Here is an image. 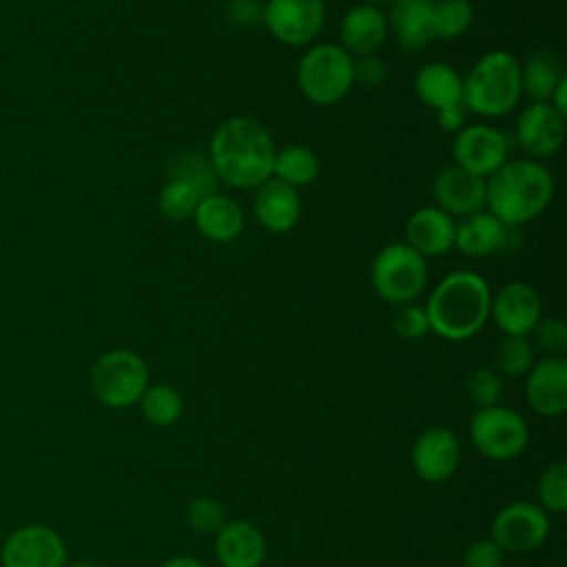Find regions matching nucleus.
<instances>
[{
    "instance_id": "obj_18",
    "label": "nucleus",
    "mask_w": 567,
    "mask_h": 567,
    "mask_svg": "<svg viewBox=\"0 0 567 567\" xmlns=\"http://www.w3.org/2000/svg\"><path fill=\"white\" fill-rule=\"evenodd\" d=\"M456 224L452 215L439 206H423L414 210L405 224V244L421 257H439L454 248Z\"/></svg>"
},
{
    "instance_id": "obj_29",
    "label": "nucleus",
    "mask_w": 567,
    "mask_h": 567,
    "mask_svg": "<svg viewBox=\"0 0 567 567\" xmlns=\"http://www.w3.org/2000/svg\"><path fill=\"white\" fill-rule=\"evenodd\" d=\"M474 22V7L470 0H439L432 4L434 38L454 40L463 35Z\"/></svg>"
},
{
    "instance_id": "obj_47",
    "label": "nucleus",
    "mask_w": 567,
    "mask_h": 567,
    "mask_svg": "<svg viewBox=\"0 0 567 567\" xmlns=\"http://www.w3.org/2000/svg\"><path fill=\"white\" fill-rule=\"evenodd\" d=\"M421 2H427V4H434V2H439V0H421Z\"/></svg>"
},
{
    "instance_id": "obj_25",
    "label": "nucleus",
    "mask_w": 567,
    "mask_h": 567,
    "mask_svg": "<svg viewBox=\"0 0 567 567\" xmlns=\"http://www.w3.org/2000/svg\"><path fill=\"white\" fill-rule=\"evenodd\" d=\"M505 224L498 221L492 213H472L461 224H456L454 246L465 257H487L498 250L501 235Z\"/></svg>"
},
{
    "instance_id": "obj_26",
    "label": "nucleus",
    "mask_w": 567,
    "mask_h": 567,
    "mask_svg": "<svg viewBox=\"0 0 567 567\" xmlns=\"http://www.w3.org/2000/svg\"><path fill=\"white\" fill-rule=\"evenodd\" d=\"M560 62L549 51H532L520 64V89L532 102H549L556 84L563 80Z\"/></svg>"
},
{
    "instance_id": "obj_38",
    "label": "nucleus",
    "mask_w": 567,
    "mask_h": 567,
    "mask_svg": "<svg viewBox=\"0 0 567 567\" xmlns=\"http://www.w3.org/2000/svg\"><path fill=\"white\" fill-rule=\"evenodd\" d=\"M388 78V66L381 58L377 55H361L354 60V84L363 89H377L385 82Z\"/></svg>"
},
{
    "instance_id": "obj_10",
    "label": "nucleus",
    "mask_w": 567,
    "mask_h": 567,
    "mask_svg": "<svg viewBox=\"0 0 567 567\" xmlns=\"http://www.w3.org/2000/svg\"><path fill=\"white\" fill-rule=\"evenodd\" d=\"M261 22L275 40L288 47L310 44L323 29V0H266Z\"/></svg>"
},
{
    "instance_id": "obj_32",
    "label": "nucleus",
    "mask_w": 567,
    "mask_h": 567,
    "mask_svg": "<svg viewBox=\"0 0 567 567\" xmlns=\"http://www.w3.org/2000/svg\"><path fill=\"white\" fill-rule=\"evenodd\" d=\"M199 199L202 197L188 184H184L179 179H168L164 184V188L159 190L157 204H159V210H162L164 217H168L173 221H179V219L193 217Z\"/></svg>"
},
{
    "instance_id": "obj_20",
    "label": "nucleus",
    "mask_w": 567,
    "mask_h": 567,
    "mask_svg": "<svg viewBox=\"0 0 567 567\" xmlns=\"http://www.w3.org/2000/svg\"><path fill=\"white\" fill-rule=\"evenodd\" d=\"M339 35L350 55H374L388 38V18L374 4H357L341 18Z\"/></svg>"
},
{
    "instance_id": "obj_45",
    "label": "nucleus",
    "mask_w": 567,
    "mask_h": 567,
    "mask_svg": "<svg viewBox=\"0 0 567 567\" xmlns=\"http://www.w3.org/2000/svg\"><path fill=\"white\" fill-rule=\"evenodd\" d=\"M64 567H97V565L89 563V560H75V563H66Z\"/></svg>"
},
{
    "instance_id": "obj_44",
    "label": "nucleus",
    "mask_w": 567,
    "mask_h": 567,
    "mask_svg": "<svg viewBox=\"0 0 567 567\" xmlns=\"http://www.w3.org/2000/svg\"><path fill=\"white\" fill-rule=\"evenodd\" d=\"M162 567H204V565L190 556H175V558L166 560Z\"/></svg>"
},
{
    "instance_id": "obj_39",
    "label": "nucleus",
    "mask_w": 567,
    "mask_h": 567,
    "mask_svg": "<svg viewBox=\"0 0 567 567\" xmlns=\"http://www.w3.org/2000/svg\"><path fill=\"white\" fill-rule=\"evenodd\" d=\"M503 549L492 538L474 540L465 551V567H501Z\"/></svg>"
},
{
    "instance_id": "obj_27",
    "label": "nucleus",
    "mask_w": 567,
    "mask_h": 567,
    "mask_svg": "<svg viewBox=\"0 0 567 567\" xmlns=\"http://www.w3.org/2000/svg\"><path fill=\"white\" fill-rule=\"evenodd\" d=\"M272 175L292 188L308 186L319 175V157L308 146H286L275 153Z\"/></svg>"
},
{
    "instance_id": "obj_40",
    "label": "nucleus",
    "mask_w": 567,
    "mask_h": 567,
    "mask_svg": "<svg viewBox=\"0 0 567 567\" xmlns=\"http://www.w3.org/2000/svg\"><path fill=\"white\" fill-rule=\"evenodd\" d=\"M261 9L264 4L257 0H233L228 7V18L241 29L252 27L257 20H261Z\"/></svg>"
},
{
    "instance_id": "obj_19",
    "label": "nucleus",
    "mask_w": 567,
    "mask_h": 567,
    "mask_svg": "<svg viewBox=\"0 0 567 567\" xmlns=\"http://www.w3.org/2000/svg\"><path fill=\"white\" fill-rule=\"evenodd\" d=\"M255 217L270 233H288L301 217L299 190L270 177L255 188Z\"/></svg>"
},
{
    "instance_id": "obj_42",
    "label": "nucleus",
    "mask_w": 567,
    "mask_h": 567,
    "mask_svg": "<svg viewBox=\"0 0 567 567\" xmlns=\"http://www.w3.org/2000/svg\"><path fill=\"white\" fill-rule=\"evenodd\" d=\"M523 246V233L518 226H505L498 244V255H514Z\"/></svg>"
},
{
    "instance_id": "obj_16",
    "label": "nucleus",
    "mask_w": 567,
    "mask_h": 567,
    "mask_svg": "<svg viewBox=\"0 0 567 567\" xmlns=\"http://www.w3.org/2000/svg\"><path fill=\"white\" fill-rule=\"evenodd\" d=\"M527 403L540 416H560L567 410V363L560 357H547L534 363L525 381Z\"/></svg>"
},
{
    "instance_id": "obj_17",
    "label": "nucleus",
    "mask_w": 567,
    "mask_h": 567,
    "mask_svg": "<svg viewBox=\"0 0 567 567\" xmlns=\"http://www.w3.org/2000/svg\"><path fill=\"white\" fill-rule=\"evenodd\" d=\"M434 202L447 215L467 217L485 206V179L458 168L447 166L434 177Z\"/></svg>"
},
{
    "instance_id": "obj_41",
    "label": "nucleus",
    "mask_w": 567,
    "mask_h": 567,
    "mask_svg": "<svg viewBox=\"0 0 567 567\" xmlns=\"http://www.w3.org/2000/svg\"><path fill=\"white\" fill-rule=\"evenodd\" d=\"M436 122L443 131H450V133H456L463 128L465 124V106L458 104V106H450V109H443L436 113Z\"/></svg>"
},
{
    "instance_id": "obj_33",
    "label": "nucleus",
    "mask_w": 567,
    "mask_h": 567,
    "mask_svg": "<svg viewBox=\"0 0 567 567\" xmlns=\"http://www.w3.org/2000/svg\"><path fill=\"white\" fill-rule=\"evenodd\" d=\"M538 498L549 512L567 509V465L563 461L549 465L538 481Z\"/></svg>"
},
{
    "instance_id": "obj_35",
    "label": "nucleus",
    "mask_w": 567,
    "mask_h": 567,
    "mask_svg": "<svg viewBox=\"0 0 567 567\" xmlns=\"http://www.w3.org/2000/svg\"><path fill=\"white\" fill-rule=\"evenodd\" d=\"M467 394L474 405L489 408L496 405L503 394V379L492 368H476L467 377Z\"/></svg>"
},
{
    "instance_id": "obj_34",
    "label": "nucleus",
    "mask_w": 567,
    "mask_h": 567,
    "mask_svg": "<svg viewBox=\"0 0 567 567\" xmlns=\"http://www.w3.org/2000/svg\"><path fill=\"white\" fill-rule=\"evenodd\" d=\"M186 518L193 529L202 534H217L226 525L224 505L213 496H197L188 503Z\"/></svg>"
},
{
    "instance_id": "obj_31",
    "label": "nucleus",
    "mask_w": 567,
    "mask_h": 567,
    "mask_svg": "<svg viewBox=\"0 0 567 567\" xmlns=\"http://www.w3.org/2000/svg\"><path fill=\"white\" fill-rule=\"evenodd\" d=\"M496 370L505 377H525L534 365V348L527 337H503L494 352Z\"/></svg>"
},
{
    "instance_id": "obj_15",
    "label": "nucleus",
    "mask_w": 567,
    "mask_h": 567,
    "mask_svg": "<svg viewBox=\"0 0 567 567\" xmlns=\"http://www.w3.org/2000/svg\"><path fill=\"white\" fill-rule=\"evenodd\" d=\"M461 463L458 439L445 427H430L414 441L412 465L425 483L447 481Z\"/></svg>"
},
{
    "instance_id": "obj_11",
    "label": "nucleus",
    "mask_w": 567,
    "mask_h": 567,
    "mask_svg": "<svg viewBox=\"0 0 567 567\" xmlns=\"http://www.w3.org/2000/svg\"><path fill=\"white\" fill-rule=\"evenodd\" d=\"M2 567H64L66 545L49 525H22L0 547Z\"/></svg>"
},
{
    "instance_id": "obj_23",
    "label": "nucleus",
    "mask_w": 567,
    "mask_h": 567,
    "mask_svg": "<svg viewBox=\"0 0 567 567\" xmlns=\"http://www.w3.org/2000/svg\"><path fill=\"white\" fill-rule=\"evenodd\" d=\"M197 230L217 244L233 241L244 228V210L241 206L221 193H213L199 199L193 213Z\"/></svg>"
},
{
    "instance_id": "obj_2",
    "label": "nucleus",
    "mask_w": 567,
    "mask_h": 567,
    "mask_svg": "<svg viewBox=\"0 0 567 567\" xmlns=\"http://www.w3.org/2000/svg\"><path fill=\"white\" fill-rule=\"evenodd\" d=\"M554 197V177L536 159L505 162L485 179V206L505 226L536 219Z\"/></svg>"
},
{
    "instance_id": "obj_3",
    "label": "nucleus",
    "mask_w": 567,
    "mask_h": 567,
    "mask_svg": "<svg viewBox=\"0 0 567 567\" xmlns=\"http://www.w3.org/2000/svg\"><path fill=\"white\" fill-rule=\"evenodd\" d=\"M489 301L492 290L481 275L472 270L450 272L427 299L430 330L447 341H465L485 326Z\"/></svg>"
},
{
    "instance_id": "obj_6",
    "label": "nucleus",
    "mask_w": 567,
    "mask_h": 567,
    "mask_svg": "<svg viewBox=\"0 0 567 567\" xmlns=\"http://www.w3.org/2000/svg\"><path fill=\"white\" fill-rule=\"evenodd\" d=\"M377 295L394 306L414 301L427 284V261L405 241L383 246L370 266Z\"/></svg>"
},
{
    "instance_id": "obj_37",
    "label": "nucleus",
    "mask_w": 567,
    "mask_h": 567,
    "mask_svg": "<svg viewBox=\"0 0 567 567\" xmlns=\"http://www.w3.org/2000/svg\"><path fill=\"white\" fill-rule=\"evenodd\" d=\"M534 339L545 352L560 354L567 348V326L560 317H540L534 326Z\"/></svg>"
},
{
    "instance_id": "obj_1",
    "label": "nucleus",
    "mask_w": 567,
    "mask_h": 567,
    "mask_svg": "<svg viewBox=\"0 0 567 567\" xmlns=\"http://www.w3.org/2000/svg\"><path fill=\"white\" fill-rule=\"evenodd\" d=\"M275 142L264 124L250 117L224 120L210 137V166L219 182L246 190L272 177Z\"/></svg>"
},
{
    "instance_id": "obj_30",
    "label": "nucleus",
    "mask_w": 567,
    "mask_h": 567,
    "mask_svg": "<svg viewBox=\"0 0 567 567\" xmlns=\"http://www.w3.org/2000/svg\"><path fill=\"white\" fill-rule=\"evenodd\" d=\"M168 179H179V182L188 184L190 188H195V193L199 197L217 193V184H219V179L210 166V159H206L202 155H193V153H182L175 159Z\"/></svg>"
},
{
    "instance_id": "obj_21",
    "label": "nucleus",
    "mask_w": 567,
    "mask_h": 567,
    "mask_svg": "<svg viewBox=\"0 0 567 567\" xmlns=\"http://www.w3.org/2000/svg\"><path fill=\"white\" fill-rule=\"evenodd\" d=\"M215 554L224 567H259L266 556V540L252 523L230 520L217 532Z\"/></svg>"
},
{
    "instance_id": "obj_24",
    "label": "nucleus",
    "mask_w": 567,
    "mask_h": 567,
    "mask_svg": "<svg viewBox=\"0 0 567 567\" xmlns=\"http://www.w3.org/2000/svg\"><path fill=\"white\" fill-rule=\"evenodd\" d=\"M390 24L405 53H419L434 40L432 4L421 0H394Z\"/></svg>"
},
{
    "instance_id": "obj_8",
    "label": "nucleus",
    "mask_w": 567,
    "mask_h": 567,
    "mask_svg": "<svg viewBox=\"0 0 567 567\" xmlns=\"http://www.w3.org/2000/svg\"><path fill=\"white\" fill-rule=\"evenodd\" d=\"M470 436L474 447L494 461H507L518 456L529 439L525 419L501 405L481 408L474 412L470 423Z\"/></svg>"
},
{
    "instance_id": "obj_36",
    "label": "nucleus",
    "mask_w": 567,
    "mask_h": 567,
    "mask_svg": "<svg viewBox=\"0 0 567 567\" xmlns=\"http://www.w3.org/2000/svg\"><path fill=\"white\" fill-rule=\"evenodd\" d=\"M392 328L401 339H421L430 330L425 308L414 303L401 306L392 319Z\"/></svg>"
},
{
    "instance_id": "obj_7",
    "label": "nucleus",
    "mask_w": 567,
    "mask_h": 567,
    "mask_svg": "<svg viewBox=\"0 0 567 567\" xmlns=\"http://www.w3.org/2000/svg\"><path fill=\"white\" fill-rule=\"evenodd\" d=\"M89 385L106 408H128L140 401L148 385V368L133 350H109L91 368Z\"/></svg>"
},
{
    "instance_id": "obj_46",
    "label": "nucleus",
    "mask_w": 567,
    "mask_h": 567,
    "mask_svg": "<svg viewBox=\"0 0 567 567\" xmlns=\"http://www.w3.org/2000/svg\"><path fill=\"white\" fill-rule=\"evenodd\" d=\"M385 2H394V0H368V4H385Z\"/></svg>"
},
{
    "instance_id": "obj_12",
    "label": "nucleus",
    "mask_w": 567,
    "mask_h": 567,
    "mask_svg": "<svg viewBox=\"0 0 567 567\" xmlns=\"http://www.w3.org/2000/svg\"><path fill=\"white\" fill-rule=\"evenodd\" d=\"M549 532L547 514L532 503L518 501L503 507L492 523V540L503 551L525 554L536 549Z\"/></svg>"
},
{
    "instance_id": "obj_5",
    "label": "nucleus",
    "mask_w": 567,
    "mask_h": 567,
    "mask_svg": "<svg viewBox=\"0 0 567 567\" xmlns=\"http://www.w3.org/2000/svg\"><path fill=\"white\" fill-rule=\"evenodd\" d=\"M297 82L308 102L332 106L354 86V58L332 42L312 44L299 60Z\"/></svg>"
},
{
    "instance_id": "obj_9",
    "label": "nucleus",
    "mask_w": 567,
    "mask_h": 567,
    "mask_svg": "<svg viewBox=\"0 0 567 567\" xmlns=\"http://www.w3.org/2000/svg\"><path fill=\"white\" fill-rule=\"evenodd\" d=\"M512 137L489 124H470L456 131L452 142L454 166L487 179L494 175L509 155Z\"/></svg>"
},
{
    "instance_id": "obj_13",
    "label": "nucleus",
    "mask_w": 567,
    "mask_h": 567,
    "mask_svg": "<svg viewBox=\"0 0 567 567\" xmlns=\"http://www.w3.org/2000/svg\"><path fill=\"white\" fill-rule=\"evenodd\" d=\"M514 137L529 159L551 157L565 142V117L549 102H532L520 111Z\"/></svg>"
},
{
    "instance_id": "obj_22",
    "label": "nucleus",
    "mask_w": 567,
    "mask_h": 567,
    "mask_svg": "<svg viewBox=\"0 0 567 567\" xmlns=\"http://www.w3.org/2000/svg\"><path fill=\"white\" fill-rule=\"evenodd\" d=\"M416 97L432 111L463 104V78L445 62H427L414 75Z\"/></svg>"
},
{
    "instance_id": "obj_4",
    "label": "nucleus",
    "mask_w": 567,
    "mask_h": 567,
    "mask_svg": "<svg viewBox=\"0 0 567 567\" xmlns=\"http://www.w3.org/2000/svg\"><path fill=\"white\" fill-rule=\"evenodd\" d=\"M520 95V62L505 49L481 55L463 78V106L483 117L512 113Z\"/></svg>"
},
{
    "instance_id": "obj_43",
    "label": "nucleus",
    "mask_w": 567,
    "mask_h": 567,
    "mask_svg": "<svg viewBox=\"0 0 567 567\" xmlns=\"http://www.w3.org/2000/svg\"><path fill=\"white\" fill-rule=\"evenodd\" d=\"M549 104H551L563 117H567V78H563V80L556 84V89H554V93H551V97H549Z\"/></svg>"
},
{
    "instance_id": "obj_28",
    "label": "nucleus",
    "mask_w": 567,
    "mask_h": 567,
    "mask_svg": "<svg viewBox=\"0 0 567 567\" xmlns=\"http://www.w3.org/2000/svg\"><path fill=\"white\" fill-rule=\"evenodd\" d=\"M140 405H142V414L151 425L157 427H166L171 423H175L182 416V394L166 383H157V385H146L144 394L140 396Z\"/></svg>"
},
{
    "instance_id": "obj_14",
    "label": "nucleus",
    "mask_w": 567,
    "mask_h": 567,
    "mask_svg": "<svg viewBox=\"0 0 567 567\" xmlns=\"http://www.w3.org/2000/svg\"><path fill=\"white\" fill-rule=\"evenodd\" d=\"M543 312L540 297L534 286L525 281H509L492 295L489 317L505 337H527Z\"/></svg>"
}]
</instances>
